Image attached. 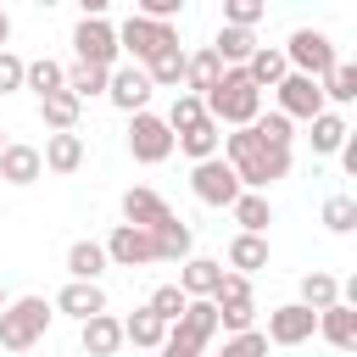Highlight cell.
<instances>
[{
    "label": "cell",
    "instance_id": "1",
    "mask_svg": "<svg viewBox=\"0 0 357 357\" xmlns=\"http://www.w3.org/2000/svg\"><path fill=\"white\" fill-rule=\"evenodd\" d=\"M218 151H223V162L240 173L245 190H268V184L290 178V151H284V145H268L251 123H245V128H229Z\"/></svg>",
    "mask_w": 357,
    "mask_h": 357
},
{
    "label": "cell",
    "instance_id": "2",
    "mask_svg": "<svg viewBox=\"0 0 357 357\" xmlns=\"http://www.w3.org/2000/svg\"><path fill=\"white\" fill-rule=\"evenodd\" d=\"M201 106H206V117H212L218 128H245V123L262 112V89L245 78V67H223L218 84L201 95Z\"/></svg>",
    "mask_w": 357,
    "mask_h": 357
},
{
    "label": "cell",
    "instance_id": "3",
    "mask_svg": "<svg viewBox=\"0 0 357 357\" xmlns=\"http://www.w3.org/2000/svg\"><path fill=\"white\" fill-rule=\"evenodd\" d=\"M50 318H56V307H50L45 296H17V301H6V307H0V346H6V351L39 346L45 329H50Z\"/></svg>",
    "mask_w": 357,
    "mask_h": 357
},
{
    "label": "cell",
    "instance_id": "4",
    "mask_svg": "<svg viewBox=\"0 0 357 357\" xmlns=\"http://www.w3.org/2000/svg\"><path fill=\"white\" fill-rule=\"evenodd\" d=\"M173 45H178V28H173V22H162V17H139V11H134V17L117 28V50H123L128 61H139V67H145L151 56L173 50Z\"/></svg>",
    "mask_w": 357,
    "mask_h": 357
},
{
    "label": "cell",
    "instance_id": "5",
    "mask_svg": "<svg viewBox=\"0 0 357 357\" xmlns=\"http://www.w3.org/2000/svg\"><path fill=\"white\" fill-rule=\"evenodd\" d=\"M212 307H218V329H229V335L251 329V324H257V301H251V273H234V268H223V284L212 290Z\"/></svg>",
    "mask_w": 357,
    "mask_h": 357
},
{
    "label": "cell",
    "instance_id": "6",
    "mask_svg": "<svg viewBox=\"0 0 357 357\" xmlns=\"http://www.w3.org/2000/svg\"><path fill=\"white\" fill-rule=\"evenodd\" d=\"M284 61H290V73H312V78H324L335 61H340V50H335V39L324 33V28H296L284 45Z\"/></svg>",
    "mask_w": 357,
    "mask_h": 357
},
{
    "label": "cell",
    "instance_id": "7",
    "mask_svg": "<svg viewBox=\"0 0 357 357\" xmlns=\"http://www.w3.org/2000/svg\"><path fill=\"white\" fill-rule=\"evenodd\" d=\"M128 156L145 162V167L167 162V156H173V128H167V117H156L151 106H145V112H128Z\"/></svg>",
    "mask_w": 357,
    "mask_h": 357
},
{
    "label": "cell",
    "instance_id": "8",
    "mask_svg": "<svg viewBox=\"0 0 357 357\" xmlns=\"http://www.w3.org/2000/svg\"><path fill=\"white\" fill-rule=\"evenodd\" d=\"M190 190H195L201 206H229L245 184H240V173L223 162V151H218V156H201V162L190 167Z\"/></svg>",
    "mask_w": 357,
    "mask_h": 357
},
{
    "label": "cell",
    "instance_id": "9",
    "mask_svg": "<svg viewBox=\"0 0 357 357\" xmlns=\"http://www.w3.org/2000/svg\"><path fill=\"white\" fill-rule=\"evenodd\" d=\"M273 100H279V112H284L290 123H307V117H318V112L329 106L312 73H284V78L273 84Z\"/></svg>",
    "mask_w": 357,
    "mask_h": 357
},
{
    "label": "cell",
    "instance_id": "10",
    "mask_svg": "<svg viewBox=\"0 0 357 357\" xmlns=\"http://www.w3.org/2000/svg\"><path fill=\"white\" fill-rule=\"evenodd\" d=\"M73 50H78V61H95V67H117V28L106 22V17H78V28H73Z\"/></svg>",
    "mask_w": 357,
    "mask_h": 357
},
{
    "label": "cell",
    "instance_id": "11",
    "mask_svg": "<svg viewBox=\"0 0 357 357\" xmlns=\"http://www.w3.org/2000/svg\"><path fill=\"white\" fill-rule=\"evenodd\" d=\"M106 100H112L117 112H145V106H151V78H145V67H139V61H117V67L106 73Z\"/></svg>",
    "mask_w": 357,
    "mask_h": 357
},
{
    "label": "cell",
    "instance_id": "12",
    "mask_svg": "<svg viewBox=\"0 0 357 357\" xmlns=\"http://www.w3.org/2000/svg\"><path fill=\"white\" fill-rule=\"evenodd\" d=\"M262 335H268V346H301V340L318 335V312L301 307V301H284V307L268 312V329Z\"/></svg>",
    "mask_w": 357,
    "mask_h": 357
},
{
    "label": "cell",
    "instance_id": "13",
    "mask_svg": "<svg viewBox=\"0 0 357 357\" xmlns=\"http://www.w3.org/2000/svg\"><path fill=\"white\" fill-rule=\"evenodd\" d=\"M106 262H112V268H145V262H156L151 229H139V223H117V229L106 234Z\"/></svg>",
    "mask_w": 357,
    "mask_h": 357
},
{
    "label": "cell",
    "instance_id": "14",
    "mask_svg": "<svg viewBox=\"0 0 357 357\" xmlns=\"http://www.w3.org/2000/svg\"><path fill=\"white\" fill-rule=\"evenodd\" d=\"M151 245H156V262H184V257L195 251V229L167 212L162 223H151Z\"/></svg>",
    "mask_w": 357,
    "mask_h": 357
},
{
    "label": "cell",
    "instance_id": "15",
    "mask_svg": "<svg viewBox=\"0 0 357 357\" xmlns=\"http://www.w3.org/2000/svg\"><path fill=\"white\" fill-rule=\"evenodd\" d=\"M50 307L84 324L89 312H106V290H100V279H67V284H61V296H56Z\"/></svg>",
    "mask_w": 357,
    "mask_h": 357
},
{
    "label": "cell",
    "instance_id": "16",
    "mask_svg": "<svg viewBox=\"0 0 357 357\" xmlns=\"http://www.w3.org/2000/svg\"><path fill=\"white\" fill-rule=\"evenodd\" d=\"M318 335H324L329 346L351 351V346H357V301H329V307H318Z\"/></svg>",
    "mask_w": 357,
    "mask_h": 357
},
{
    "label": "cell",
    "instance_id": "17",
    "mask_svg": "<svg viewBox=\"0 0 357 357\" xmlns=\"http://www.w3.org/2000/svg\"><path fill=\"white\" fill-rule=\"evenodd\" d=\"M78 340H84L89 357H117V351H123V318H112V312H89Z\"/></svg>",
    "mask_w": 357,
    "mask_h": 357
},
{
    "label": "cell",
    "instance_id": "18",
    "mask_svg": "<svg viewBox=\"0 0 357 357\" xmlns=\"http://www.w3.org/2000/svg\"><path fill=\"white\" fill-rule=\"evenodd\" d=\"M45 167L50 173H78L84 167V134H73V128H50V139H45Z\"/></svg>",
    "mask_w": 357,
    "mask_h": 357
},
{
    "label": "cell",
    "instance_id": "19",
    "mask_svg": "<svg viewBox=\"0 0 357 357\" xmlns=\"http://www.w3.org/2000/svg\"><path fill=\"white\" fill-rule=\"evenodd\" d=\"M39 173H45V156H39V145H11V139H6V151H0V178L22 190V184H33Z\"/></svg>",
    "mask_w": 357,
    "mask_h": 357
},
{
    "label": "cell",
    "instance_id": "20",
    "mask_svg": "<svg viewBox=\"0 0 357 357\" xmlns=\"http://www.w3.org/2000/svg\"><path fill=\"white\" fill-rule=\"evenodd\" d=\"M218 284H223V262H212V257H195V251L178 262V290H184V296H212Z\"/></svg>",
    "mask_w": 357,
    "mask_h": 357
},
{
    "label": "cell",
    "instance_id": "21",
    "mask_svg": "<svg viewBox=\"0 0 357 357\" xmlns=\"http://www.w3.org/2000/svg\"><path fill=\"white\" fill-rule=\"evenodd\" d=\"M240 67H245V78H251L257 89H273V84L290 73V61H284V50H279V45H257Z\"/></svg>",
    "mask_w": 357,
    "mask_h": 357
},
{
    "label": "cell",
    "instance_id": "22",
    "mask_svg": "<svg viewBox=\"0 0 357 357\" xmlns=\"http://www.w3.org/2000/svg\"><path fill=\"white\" fill-rule=\"evenodd\" d=\"M218 145H223V128H218L212 117H201V123H190V128H178V134H173V151H184L190 162L218 156Z\"/></svg>",
    "mask_w": 357,
    "mask_h": 357
},
{
    "label": "cell",
    "instance_id": "23",
    "mask_svg": "<svg viewBox=\"0 0 357 357\" xmlns=\"http://www.w3.org/2000/svg\"><path fill=\"white\" fill-rule=\"evenodd\" d=\"M173 206L156 195V190H145V184H134V190H123V223H139V229H151V223H162Z\"/></svg>",
    "mask_w": 357,
    "mask_h": 357
},
{
    "label": "cell",
    "instance_id": "24",
    "mask_svg": "<svg viewBox=\"0 0 357 357\" xmlns=\"http://www.w3.org/2000/svg\"><path fill=\"white\" fill-rule=\"evenodd\" d=\"M229 212H234V223H240L245 234H268V223H273V206H268L262 190H240V195L229 201Z\"/></svg>",
    "mask_w": 357,
    "mask_h": 357
},
{
    "label": "cell",
    "instance_id": "25",
    "mask_svg": "<svg viewBox=\"0 0 357 357\" xmlns=\"http://www.w3.org/2000/svg\"><path fill=\"white\" fill-rule=\"evenodd\" d=\"M251 50H257V28H234V22H223L218 39H212V56H218L223 67H240Z\"/></svg>",
    "mask_w": 357,
    "mask_h": 357
},
{
    "label": "cell",
    "instance_id": "26",
    "mask_svg": "<svg viewBox=\"0 0 357 357\" xmlns=\"http://www.w3.org/2000/svg\"><path fill=\"white\" fill-rule=\"evenodd\" d=\"M307 123H312V156H335V151L346 145V134H351V123H346L340 112H329V106H324L318 117H307Z\"/></svg>",
    "mask_w": 357,
    "mask_h": 357
},
{
    "label": "cell",
    "instance_id": "27",
    "mask_svg": "<svg viewBox=\"0 0 357 357\" xmlns=\"http://www.w3.org/2000/svg\"><path fill=\"white\" fill-rule=\"evenodd\" d=\"M112 262H106V245L100 240H73L67 245V279H100Z\"/></svg>",
    "mask_w": 357,
    "mask_h": 357
},
{
    "label": "cell",
    "instance_id": "28",
    "mask_svg": "<svg viewBox=\"0 0 357 357\" xmlns=\"http://www.w3.org/2000/svg\"><path fill=\"white\" fill-rule=\"evenodd\" d=\"M162 335H167V324H162L151 307H134V312L123 318V346H145V351H156Z\"/></svg>",
    "mask_w": 357,
    "mask_h": 357
},
{
    "label": "cell",
    "instance_id": "29",
    "mask_svg": "<svg viewBox=\"0 0 357 357\" xmlns=\"http://www.w3.org/2000/svg\"><path fill=\"white\" fill-rule=\"evenodd\" d=\"M78 112H84V100H78L73 89H50V95H39V117H45V128H78Z\"/></svg>",
    "mask_w": 357,
    "mask_h": 357
},
{
    "label": "cell",
    "instance_id": "30",
    "mask_svg": "<svg viewBox=\"0 0 357 357\" xmlns=\"http://www.w3.org/2000/svg\"><path fill=\"white\" fill-rule=\"evenodd\" d=\"M22 89L33 95H50V89H67V67L56 56H39V61H22Z\"/></svg>",
    "mask_w": 357,
    "mask_h": 357
},
{
    "label": "cell",
    "instance_id": "31",
    "mask_svg": "<svg viewBox=\"0 0 357 357\" xmlns=\"http://www.w3.org/2000/svg\"><path fill=\"white\" fill-rule=\"evenodd\" d=\"M229 268H234V273H257V268H268V240L240 229V234L229 240Z\"/></svg>",
    "mask_w": 357,
    "mask_h": 357
},
{
    "label": "cell",
    "instance_id": "32",
    "mask_svg": "<svg viewBox=\"0 0 357 357\" xmlns=\"http://www.w3.org/2000/svg\"><path fill=\"white\" fill-rule=\"evenodd\" d=\"M145 78H151V89H184V50L173 45V50L151 56L145 61Z\"/></svg>",
    "mask_w": 357,
    "mask_h": 357
},
{
    "label": "cell",
    "instance_id": "33",
    "mask_svg": "<svg viewBox=\"0 0 357 357\" xmlns=\"http://www.w3.org/2000/svg\"><path fill=\"white\" fill-rule=\"evenodd\" d=\"M218 73H223V61L212 56V45H206V50H195V56H184V89L206 95V89L218 84Z\"/></svg>",
    "mask_w": 357,
    "mask_h": 357
},
{
    "label": "cell",
    "instance_id": "34",
    "mask_svg": "<svg viewBox=\"0 0 357 357\" xmlns=\"http://www.w3.org/2000/svg\"><path fill=\"white\" fill-rule=\"evenodd\" d=\"M318 89H324V100L351 106V100H357V67H351V61H335V67L318 78Z\"/></svg>",
    "mask_w": 357,
    "mask_h": 357
},
{
    "label": "cell",
    "instance_id": "35",
    "mask_svg": "<svg viewBox=\"0 0 357 357\" xmlns=\"http://www.w3.org/2000/svg\"><path fill=\"white\" fill-rule=\"evenodd\" d=\"M106 73H112V67H95V61H73V67H67V89H73L78 100H89V95H106Z\"/></svg>",
    "mask_w": 357,
    "mask_h": 357
},
{
    "label": "cell",
    "instance_id": "36",
    "mask_svg": "<svg viewBox=\"0 0 357 357\" xmlns=\"http://www.w3.org/2000/svg\"><path fill=\"white\" fill-rule=\"evenodd\" d=\"M329 301H340V279H335V273H318V268L301 273V307L318 312V307H329Z\"/></svg>",
    "mask_w": 357,
    "mask_h": 357
},
{
    "label": "cell",
    "instance_id": "37",
    "mask_svg": "<svg viewBox=\"0 0 357 357\" xmlns=\"http://www.w3.org/2000/svg\"><path fill=\"white\" fill-rule=\"evenodd\" d=\"M201 117H206L201 95H195V89H178V95H173V106H167V128L178 134V128H190V123H201Z\"/></svg>",
    "mask_w": 357,
    "mask_h": 357
},
{
    "label": "cell",
    "instance_id": "38",
    "mask_svg": "<svg viewBox=\"0 0 357 357\" xmlns=\"http://www.w3.org/2000/svg\"><path fill=\"white\" fill-rule=\"evenodd\" d=\"M324 229L329 234H351L357 229V201L351 195H329L324 201Z\"/></svg>",
    "mask_w": 357,
    "mask_h": 357
},
{
    "label": "cell",
    "instance_id": "39",
    "mask_svg": "<svg viewBox=\"0 0 357 357\" xmlns=\"http://www.w3.org/2000/svg\"><path fill=\"white\" fill-rule=\"evenodd\" d=\"M251 128H257L268 145H284V151H290V139H296V134H290L296 123H290L284 112H257V117H251Z\"/></svg>",
    "mask_w": 357,
    "mask_h": 357
},
{
    "label": "cell",
    "instance_id": "40",
    "mask_svg": "<svg viewBox=\"0 0 357 357\" xmlns=\"http://www.w3.org/2000/svg\"><path fill=\"white\" fill-rule=\"evenodd\" d=\"M184 301H190V296H184V290H178V284H156V290H151V301H145V307H151V312H156V318H162V324H173V318H178V312H184Z\"/></svg>",
    "mask_w": 357,
    "mask_h": 357
},
{
    "label": "cell",
    "instance_id": "41",
    "mask_svg": "<svg viewBox=\"0 0 357 357\" xmlns=\"http://www.w3.org/2000/svg\"><path fill=\"white\" fill-rule=\"evenodd\" d=\"M218 357H268V335H262V329H240V335L223 340Z\"/></svg>",
    "mask_w": 357,
    "mask_h": 357
},
{
    "label": "cell",
    "instance_id": "42",
    "mask_svg": "<svg viewBox=\"0 0 357 357\" xmlns=\"http://www.w3.org/2000/svg\"><path fill=\"white\" fill-rule=\"evenodd\" d=\"M262 11H268V0H223V22H234V28H257Z\"/></svg>",
    "mask_w": 357,
    "mask_h": 357
},
{
    "label": "cell",
    "instance_id": "43",
    "mask_svg": "<svg viewBox=\"0 0 357 357\" xmlns=\"http://www.w3.org/2000/svg\"><path fill=\"white\" fill-rule=\"evenodd\" d=\"M11 89H22V56L0 50V95H11Z\"/></svg>",
    "mask_w": 357,
    "mask_h": 357
},
{
    "label": "cell",
    "instance_id": "44",
    "mask_svg": "<svg viewBox=\"0 0 357 357\" xmlns=\"http://www.w3.org/2000/svg\"><path fill=\"white\" fill-rule=\"evenodd\" d=\"M134 11H139V17H162V22H173V17L184 11V0H134Z\"/></svg>",
    "mask_w": 357,
    "mask_h": 357
},
{
    "label": "cell",
    "instance_id": "45",
    "mask_svg": "<svg viewBox=\"0 0 357 357\" xmlns=\"http://www.w3.org/2000/svg\"><path fill=\"white\" fill-rule=\"evenodd\" d=\"M78 6H84V17H106L117 0H78Z\"/></svg>",
    "mask_w": 357,
    "mask_h": 357
},
{
    "label": "cell",
    "instance_id": "46",
    "mask_svg": "<svg viewBox=\"0 0 357 357\" xmlns=\"http://www.w3.org/2000/svg\"><path fill=\"white\" fill-rule=\"evenodd\" d=\"M6 39H11V17L0 11V50H6Z\"/></svg>",
    "mask_w": 357,
    "mask_h": 357
},
{
    "label": "cell",
    "instance_id": "47",
    "mask_svg": "<svg viewBox=\"0 0 357 357\" xmlns=\"http://www.w3.org/2000/svg\"><path fill=\"white\" fill-rule=\"evenodd\" d=\"M33 6H39V11H50V6H61V0H33Z\"/></svg>",
    "mask_w": 357,
    "mask_h": 357
},
{
    "label": "cell",
    "instance_id": "48",
    "mask_svg": "<svg viewBox=\"0 0 357 357\" xmlns=\"http://www.w3.org/2000/svg\"><path fill=\"white\" fill-rule=\"evenodd\" d=\"M6 301H11V296H6V284H0V307H6Z\"/></svg>",
    "mask_w": 357,
    "mask_h": 357
},
{
    "label": "cell",
    "instance_id": "49",
    "mask_svg": "<svg viewBox=\"0 0 357 357\" xmlns=\"http://www.w3.org/2000/svg\"><path fill=\"white\" fill-rule=\"evenodd\" d=\"M0 151H6V128H0Z\"/></svg>",
    "mask_w": 357,
    "mask_h": 357
}]
</instances>
